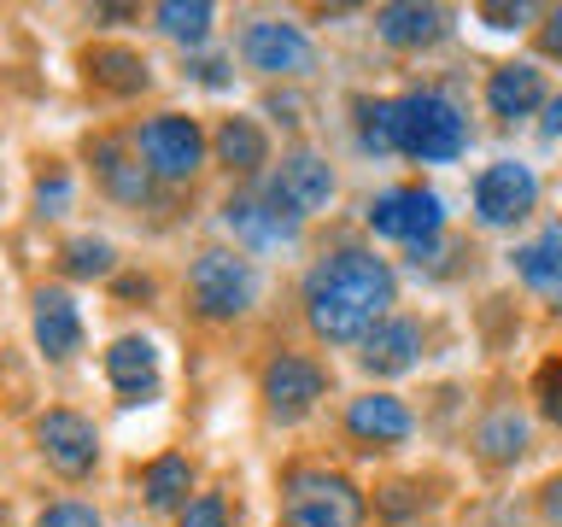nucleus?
Instances as JSON below:
<instances>
[{"label": "nucleus", "mask_w": 562, "mask_h": 527, "mask_svg": "<svg viewBox=\"0 0 562 527\" xmlns=\"http://www.w3.org/2000/svg\"><path fill=\"white\" fill-rule=\"evenodd\" d=\"M182 527H228L223 492H200V498H188L182 504Z\"/></svg>", "instance_id": "obj_28"}, {"label": "nucleus", "mask_w": 562, "mask_h": 527, "mask_svg": "<svg viewBox=\"0 0 562 527\" xmlns=\"http://www.w3.org/2000/svg\"><path fill=\"white\" fill-rule=\"evenodd\" d=\"M539 47L551 53V59H562V7H557V12L539 24Z\"/></svg>", "instance_id": "obj_34"}, {"label": "nucleus", "mask_w": 562, "mask_h": 527, "mask_svg": "<svg viewBox=\"0 0 562 527\" xmlns=\"http://www.w3.org/2000/svg\"><path fill=\"white\" fill-rule=\"evenodd\" d=\"M65 270L70 276H112V246L94 240V235L65 240Z\"/></svg>", "instance_id": "obj_27"}, {"label": "nucleus", "mask_w": 562, "mask_h": 527, "mask_svg": "<svg viewBox=\"0 0 562 527\" xmlns=\"http://www.w3.org/2000/svg\"><path fill=\"white\" fill-rule=\"evenodd\" d=\"M240 53L252 70H263V77H305L316 65V42L299 24H288V18H258V24H246Z\"/></svg>", "instance_id": "obj_9"}, {"label": "nucleus", "mask_w": 562, "mask_h": 527, "mask_svg": "<svg viewBox=\"0 0 562 527\" xmlns=\"http://www.w3.org/2000/svg\"><path fill=\"white\" fill-rule=\"evenodd\" d=\"M398 299V281L386 270V258L363 253V246H346V253L323 258L305 276V316L323 340L346 346V340H369V328L386 323Z\"/></svg>", "instance_id": "obj_1"}, {"label": "nucleus", "mask_w": 562, "mask_h": 527, "mask_svg": "<svg viewBox=\"0 0 562 527\" xmlns=\"http://www.w3.org/2000/svg\"><path fill=\"white\" fill-rule=\"evenodd\" d=\"M533 205H539V176L527 165H516V158H498V165H486L474 176V217L486 228L521 223Z\"/></svg>", "instance_id": "obj_7"}, {"label": "nucleus", "mask_w": 562, "mask_h": 527, "mask_svg": "<svg viewBox=\"0 0 562 527\" xmlns=\"http://www.w3.org/2000/svg\"><path fill=\"white\" fill-rule=\"evenodd\" d=\"M88 77L100 88H112V94H140L147 88V59L130 47H94L88 53Z\"/></svg>", "instance_id": "obj_21"}, {"label": "nucleus", "mask_w": 562, "mask_h": 527, "mask_svg": "<svg viewBox=\"0 0 562 527\" xmlns=\"http://www.w3.org/2000/svg\"><path fill=\"white\" fill-rule=\"evenodd\" d=\"M35 446H42V457L59 474H88L94 469V457H100V434H94V422L77 416V411H47L42 422H35Z\"/></svg>", "instance_id": "obj_11"}, {"label": "nucleus", "mask_w": 562, "mask_h": 527, "mask_svg": "<svg viewBox=\"0 0 562 527\" xmlns=\"http://www.w3.org/2000/svg\"><path fill=\"white\" fill-rule=\"evenodd\" d=\"M105 381L117 386L123 404H153L158 399V351H153V340H135V334L112 340V351H105Z\"/></svg>", "instance_id": "obj_12"}, {"label": "nucleus", "mask_w": 562, "mask_h": 527, "mask_svg": "<svg viewBox=\"0 0 562 527\" xmlns=\"http://www.w3.org/2000/svg\"><path fill=\"white\" fill-rule=\"evenodd\" d=\"M188 293H193V305H200V316L223 323V316H240L246 305H252L258 276H252V264H246V258L223 253V246H211V253L193 258V270H188Z\"/></svg>", "instance_id": "obj_4"}, {"label": "nucleus", "mask_w": 562, "mask_h": 527, "mask_svg": "<svg viewBox=\"0 0 562 527\" xmlns=\"http://www.w3.org/2000/svg\"><path fill=\"white\" fill-rule=\"evenodd\" d=\"M509 264H516V276L527 281V288H562V228H544L539 240H527L509 253Z\"/></svg>", "instance_id": "obj_20"}, {"label": "nucleus", "mask_w": 562, "mask_h": 527, "mask_svg": "<svg viewBox=\"0 0 562 527\" xmlns=\"http://www.w3.org/2000/svg\"><path fill=\"white\" fill-rule=\"evenodd\" d=\"M481 18L492 30H521L527 18H533V7H481Z\"/></svg>", "instance_id": "obj_32"}, {"label": "nucleus", "mask_w": 562, "mask_h": 527, "mask_svg": "<svg viewBox=\"0 0 562 527\" xmlns=\"http://www.w3.org/2000/svg\"><path fill=\"white\" fill-rule=\"evenodd\" d=\"M521 451H527V422L516 404H504V411H492L481 422V457L486 463H516Z\"/></svg>", "instance_id": "obj_23"}, {"label": "nucleus", "mask_w": 562, "mask_h": 527, "mask_svg": "<svg viewBox=\"0 0 562 527\" xmlns=\"http://www.w3.org/2000/svg\"><path fill=\"white\" fill-rule=\"evenodd\" d=\"M35 346H42L47 358H70V351L82 346V311L70 293H59V288L35 293Z\"/></svg>", "instance_id": "obj_17"}, {"label": "nucleus", "mask_w": 562, "mask_h": 527, "mask_svg": "<svg viewBox=\"0 0 562 527\" xmlns=\"http://www.w3.org/2000/svg\"><path fill=\"white\" fill-rule=\"evenodd\" d=\"M135 147H140V158H147L153 176H165V182H188V176L200 170V158H205V135H200V123H193V117L165 112V117L140 123Z\"/></svg>", "instance_id": "obj_6"}, {"label": "nucleus", "mask_w": 562, "mask_h": 527, "mask_svg": "<svg viewBox=\"0 0 562 527\" xmlns=\"http://www.w3.org/2000/svg\"><path fill=\"white\" fill-rule=\"evenodd\" d=\"M158 30L176 35V42H205L211 7L205 0H165V7H158Z\"/></svg>", "instance_id": "obj_26"}, {"label": "nucleus", "mask_w": 562, "mask_h": 527, "mask_svg": "<svg viewBox=\"0 0 562 527\" xmlns=\"http://www.w3.org/2000/svg\"><path fill=\"white\" fill-rule=\"evenodd\" d=\"M193 70H200V82H211V88H223V82H228V77H223V59H200Z\"/></svg>", "instance_id": "obj_35"}, {"label": "nucleus", "mask_w": 562, "mask_h": 527, "mask_svg": "<svg viewBox=\"0 0 562 527\" xmlns=\"http://www.w3.org/2000/svg\"><path fill=\"white\" fill-rule=\"evenodd\" d=\"M35 527H100V516H94L88 504L65 498V504H47L42 516H35Z\"/></svg>", "instance_id": "obj_29"}, {"label": "nucleus", "mask_w": 562, "mask_h": 527, "mask_svg": "<svg viewBox=\"0 0 562 527\" xmlns=\"http://www.w3.org/2000/svg\"><path fill=\"white\" fill-rule=\"evenodd\" d=\"M539 509H544V516H551V522L562 527V474H551V481L539 486Z\"/></svg>", "instance_id": "obj_33"}, {"label": "nucleus", "mask_w": 562, "mask_h": 527, "mask_svg": "<svg viewBox=\"0 0 562 527\" xmlns=\"http://www.w3.org/2000/svg\"><path fill=\"white\" fill-rule=\"evenodd\" d=\"M544 135H562V94L551 100V117H544Z\"/></svg>", "instance_id": "obj_36"}, {"label": "nucleus", "mask_w": 562, "mask_h": 527, "mask_svg": "<svg viewBox=\"0 0 562 527\" xmlns=\"http://www.w3.org/2000/svg\"><path fill=\"white\" fill-rule=\"evenodd\" d=\"M281 527H363V492L334 469H293L281 486Z\"/></svg>", "instance_id": "obj_3"}, {"label": "nucleus", "mask_w": 562, "mask_h": 527, "mask_svg": "<svg viewBox=\"0 0 562 527\" xmlns=\"http://www.w3.org/2000/svg\"><path fill=\"white\" fill-rule=\"evenodd\" d=\"M411 411L393 399V393H369V399H351L346 411V434L358 439V446H404L411 439Z\"/></svg>", "instance_id": "obj_14"}, {"label": "nucleus", "mask_w": 562, "mask_h": 527, "mask_svg": "<svg viewBox=\"0 0 562 527\" xmlns=\"http://www.w3.org/2000/svg\"><path fill=\"white\" fill-rule=\"evenodd\" d=\"M358 141L369 153H398V100H358Z\"/></svg>", "instance_id": "obj_25"}, {"label": "nucleus", "mask_w": 562, "mask_h": 527, "mask_svg": "<svg viewBox=\"0 0 562 527\" xmlns=\"http://www.w3.org/2000/svg\"><path fill=\"white\" fill-rule=\"evenodd\" d=\"M223 217H228V228H235L246 246H293L299 240V223L288 217V211H276L270 200H263V188L258 193H235Z\"/></svg>", "instance_id": "obj_15"}, {"label": "nucleus", "mask_w": 562, "mask_h": 527, "mask_svg": "<svg viewBox=\"0 0 562 527\" xmlns=\"http://www.w3.org/2000/svg\"><path fill=\"white\" fill-rule=\"evenodd\" d=\"M375 30H381L386 47H434V42H446L451 12L446 7H416V0L411 7H381Z\"/></svg>", "instance_id": "obj_18"}, {"label": "nucleus", "mask_w": 562, "mask_h": 527, "mask_svg": "<svg viewBox=\"0 0 562 527\" xmlns=\"http://www.w3.org/2000/svg\"><path fill=\"white\" fill-rule=\"evenodd\" d=\"M416 358H422V328L411 316H386V323L369 328V340H363L369 375H404V369H416Z\"/></svg>", "instance_id": "obj_16"}, {"label": "nucleus", "mask_w": 562, "mask_h": 527, "mask_svg": "<svg viewBox=\"0 0 562 527\" xmlns=\"http://www.w3.org/2000/svg\"><path fill=\"white\" fill-rule=\"evenodd\" d=\"M539 411L551 422H562V358L539 369Z\"/></svg>", "instance_id": "obj_31"}, {"label": "nucleus", "mask_w": 562, "mask_h": 527, "mask_svg": "<svg viewBox=\"0 0 562 527\" xmlns=\"http://www.w3.org/2000/svg\"><path fill=\"white\" fill-rule=\"evenodd\" d=\"M439 223H446V200H439L434 188H422V182L386 188L381 200L369 205V228H375L381 240H404L411 253L439 240Z\"/></svg>", "instance_id": "obj_5"}, {"label": "nucleus", "mask_w": 562, "mask_h": 527, "mask_svg": "<svg viewBox=\"0 0 562 527\" xmlns=\"http://www.w3.org/2000/svg\"><path fill=\"white\" fill-rule=\"evenodd\" d=\"M188 486H193V469H188V457H153L147 474H140V492H147V504L153 509H176L188 498Z\"/></svg>", "instance_id": "obj_24"}, {"label": "nucleus", "mask_w": 562, "mask_h": 527, "mask_svg": "<svg viewBox=\"0 0 562 527\" xmlns=\"http://www.w3.org/2000/svg\"><path fill=\"white\" fill-rule=\"evenodd\" d=\"M323 363L305 358V351H281V358H270V369H263V404H270L276 422H299L311 411L316 399H323Z\"/></svg>", "instance_id": "obj_10"}, {"label": "nucleus", "mask_w": 562, "mask_h": 527, "mask_svg": "<svg viewBox=\"0 0 562 527\" xmlns=\"http://www.w3.org/2000/svg\"><path fill=\"white\" fill-rule=\"evenodd\" d=\"M70 205V176L65 170H47L42 182H35V211H47V217H59Z\"/></svg>", "instance_id": "obj_30"}, {"label": "nucleus", "mask_w": 562, "mask_h": 527, "mask_svg": "<svg viewBox=\"0 0 562 527\" xmlns=\"http://www.w3.org/2000/svg\"><path fill=\"white\" fill-rule=\"evenodd\" d=\"M463 147H469V123L439 88L398 94V153L422 158V165H451Z\"/></svg>", "instance_id": "obj_2"}, {"label": "nucleus", "mask_w": 562, "mask_h": 527, "mask_svg": "<svg viewBox=\"0 0 562 527\" xmlns=\"http://www.w3.org/2000/svg\"><path fill=\"white\" fill-rule=\"evenodd\" d=\"M94 170H100V182H105L112 200H123V205H147L153 200V170L135 165L117 141H94Z\"/></svg>", "instance_id": "obj_19"}, {"label": "nucleus", "mask_w": 562, "mask_h": 527, "mask_svg": "<svg viewBox=\"0 0 562 527\" xmlns=\"http://www.w3.org/2000/svg\"><path fill=\"white\" fill-rule=\"evenodd\" d=\"M217 158L228 170H258L263 158H270V141H263V130L252 117H228L217 130Z\"/></svg>", "instance_id": "obj_22"}, {"label": "nucleus", "mask_w": 562, "mask_h": 527, "mask_svg": "<svg viewBox=\"0 0 562 527\" xmlns=\"http://www.w3.org/2000/svg\"><path fill=\"white\" fill-rule=\"evenodd\" d=\"M539 105H544V70L539 65L516 59V65H498L486 77V112L492 117L516 123V117H533Z\"/></svg>", "instance_id": "obj_13"}, {"label": "nucleus", "mask_w": 562, "mask_h": 527, "mask_svg": "<svg viewBox=\"0 0 562 527\" xmlns=\"http://www.w3.org/2000/svg\"><path fill=\"white\" fill-rule=\"evenodd\" d=\"M263 200H270L276 211H288L293 223H305L311 211H323L334 200V170H328V158H316V153H288L276 165V176L263 182Z\"/></svg>", "instance_id": "obj_8"}]
</instances>
